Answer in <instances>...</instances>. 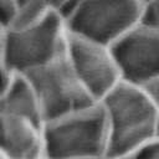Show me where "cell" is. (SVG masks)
<instances>
[{"label": "cell", "mask_w": 159, "mask_h": 159, "mask_svg": "<svg viewBox=\"0 0 159 159\" xmlns=\"http://www.w3.org/2000/svg\"><path fill=\"white\" fill-rule=\"evenodd\" d=\"M42 124L0 113V150L7 159H45Z\"/></svg>", "instance_id": "8"}, {"label": "cell", "mask_w": 159, "mask_h": 159, "mask_svg": "<svg viewBox=\"0 0 159 159\" xmlns=\"http://www.w3.org/2000/svg\"><path fill=\"white\" fill-rule=\"evenodd\" d=\"M119 159H159V134Z\"/></svg>", "instance_id": "11"}, {"label": "cell", "mask_w": 159, "mask_h": 159, "mask_svg": "<svg viewBox=\"0 0 159 159\" xmlns=\"http://www.w3.org/2000/svg\"><path fill=\"white\" fill-rule=\"evenodd\" d=\"M6 29L0 24V66H2V53H4V41H5Z\"/></svg>", "instance_id": "15"}, {"label": "cell", "mask_w": 159, "mask_h": 159, "mask_svg": "<svg viewBox=\"0 0 159 159\" xmlns=\"http://www.w3.org/2000/svg\"><path fill=\"white\" fill-rule=\"evenodd\" d=\"M0 113L26 118L43 125V117L36 93L24 75L15 73L0 96Z\"/></svg>", "instance_id": "9"}, {"label": "cell", "mask_w": 159, "mask_h": 159, "mask_svg": "<svg viewBox=\"0 0 159 159\" xmlns=\"http://www.w3.org/2000/svg\"><path fill=\"white\" fill-rule=\"evenodd\" d=\"M148 1H149V0H142V2H143V4H145V2H148Z\"/></svg>", "instance_id": "18"}, {"label": "cell", "mask_w": 159, "mask_h": 159, "mask_svg": "<svg viewBox=\"0 0 159 159\" xmlns=\"http://www.w3.org/2000/svg\"><path fill=\"white\" fill-rule=\"evenodd\" d=\"M52 12H57L53 9L52 0H22L19 2L9 29H24L36 25Z\"/></svg>", "instance_id": "10"}, {"label": "cell", "mask_w": 159, "mask_h": 159, "mask_svg": "<svg viewBox=\"0 0 159 159\" xmlns=\"http://www.w3.org/2000/svg\"><path fill=\"white\" fill-rule=\"evenodd\" d=\"M140 24L159 32V0H149L143 4Z\"/></svg>", "instance_id": "12"}, {"label": "cell", "mask_w": 159, "mask_h": 159, "mask_svg": "<svg viewBox=\"0 0 159 159\" xmlns=\"http://www.w3.org/2000/svg\"><path fill=\"white\" fill-rule=\"evenodd\" d=\"M45 159L108 157V127L101 103L46 122L42 128Z\"/></svg>", "instance_id": "2"}, {"label": "cell", "mask_w": 159, "mask_h": 159, "mask_svg": "<svg viewBox=\"0 0 159 159\" xmlns=\"http://www.w3.org/2000/svg\"><path fill=\"white\" fill-rule=\"evenodd\" d=\"M111 50L123 82L143 87L159 76V32L139 24Z\"/></svg>", "instance_id": "7"}, {"label": "cell", "mask_w": 159, "mask_h": 159, "mask_svg": "<svg viewBox=\"0 0 159 159\" xmlns=\"http://www.w3.org/2000/svg\"><path fill=\"white\" fill-rule=\"evenodd\" d=\"M89 159H111L109 157H99V158H89Z\"/></svg>", "instance_id": "16"}, {"label": "cell", "mask_w": 159, "mask_h": 159, "mask_svg": "<svg viewBox=\"0 0 159 159\" xmlns=\"http://www.w3.org/2000/svg\"><path fill=\"white\" fill-rule=\"evenodd\" d=\"M147 93L148 96L152 98V101L158 106L159 108V76L154 80H152L150 82H148L145 86L142 87Z\"/></svg>", "instance_id": "14"}, {"label": "cell", "mask_w": 159, "mask_h": 159, "mask_svg": "<svg viewBox=\"0 0 159 159\" xmlns=\"http://www.w3.org/2000/svg\"><path fill=\"white\" fill-rule=\"evenodd\" d=\"M0 159H7V158H6V157L2 154V152H1V150H0Z\"/></svg>", "instance_id": "17"}, {"label": "cell", "mask_w": 159, "mask_h": 159, "mask_svg": "<svg viewBox=\"0 0 159 159\" xmlns=\"http://www.w3.org/2000/svg\"><path fill=\"white\" fill-rule=\"evenodd\" d=\"M108 127V157L119 159L159 134V108L138 86L120 81L99 101Z\"/></svg>", "instance_id": "1"}, {"label": "cell", "mask_w": 159, "mask_h": 159, "mask_svg": "<svg viewBox=\"0 0 159 159\" xmlns=\"http://www.w3.org/2000/svg\"><path fill=\"white\" fill-rule=\"evenodd\" d=\"M46 122L68 116L98 103L71 67L66 52L27 75Z\"/></svg>", "instance_id": "5"}, {"label": "cell", "mask_w": 159, "mask_h": 159, "mask_svg": "<svg viewBox=\"0 0 159 159\" xmlns=\"http://www.w3.org/2000/svg\"><path fill=\"white\" fill-rule=\"evenodd\" d=\"M19 6L17 0H0V24L9 29Z\"/></svg>", "instance_id": "13"}, {"label": "cell", "mask_w": 159, "mask_h": 159, "mask_svg": "<svg viewBox=\"0 0 159 159\" xmlns=\"http://www.w3.org/2000/svg\"><path fill=\"white\" fill-rule=\"evenodd\" d=\"M67 30L58 12L24 29H6L2 63L12 73L27 75L66 52Z\"/></svg>", "instance_id": "4"}, {"label": "cell", "mask_w": 159, "mask_h": 159, "mask_svg": "<svg viewBox=\"0 0 159 159\" xmlns=\"http://www.w3.org/2000/svg\"><path fill=\"white\" fill-rule=\"evenodd\" d=\"M66 57L97 102L122 81L112 50L106 45L67 34Z\"/></svg>", "instance_id": "6"}, {"label": "cell", "mask_w": 159, "mask_h": 159, "mask_svg": "<svg viewBox=\"0 0 159 159\" xmlns=\"http://www.w3.org/2000/svg\"><path fill=\"white\" fill-rule=\"evenodd\" d=\"M142 0H71L60 12L67 34L111 47L140 24Z\"/></svg>", "instance_id": "3"}]
</instances>
